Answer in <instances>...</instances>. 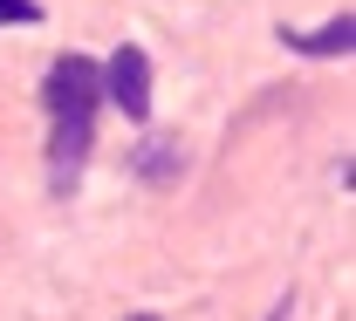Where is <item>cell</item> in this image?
Masks as SVG:
<instances>
[{
  "label": "cell",
  "mask_w": 356,
  "mask_h": 321,
  "mask_svg": "<svg viewBox=\"0 0 356 321\" xmlns=\"http://www.w3.org/2000/svg\"><path fill=\"white\" fill-rule=\"evenodd\" d=\"M96 96H103V76L89 55H62L42 83V103L55 123H96Z\"/></svg>",
  "instance_id": "cell-1"
},
{
  "label": "cell",
  "mask_w": 356,
  "mask_h": 321,
  "mask_svg": "<svg viewBox=\"0 0 356 321\" xmlns=\"http://www.w3.org/2000/svg\"><path fill=\"white\" fill-rule=\"evenodd\" d=\"M96 76H103V96H110L131 123H144V116H151V62H144V48L124 42L117 55H110V69H96Z\"/></svg>",
  "instance_id": "cell-2"
},
{
  "label": "cell",
  "mask_w": 356,
  "mask_h": 321,
  "mask_svg": "<svg viewBox=\"0 0 356 321\" xmlns=\"http://www.w3.org/2000/svg\"><path fill=\"white\" fill-rule=\"evenodd\" d=\"M89 144H96V123H55V144H48V184H55V198L76 191V178L89 164Z\"/></svg>",
  "instance_id": "cell-3"
},
{
  "label": "cell",
  "mask_w": 356,
  "mask_h": 321,
  "mask_svg": "<svg viewBox=\"0 0 356 321\" xmlns=\"http://www.w3.org/2000/svg\"><path fill=\"white\" fill-rule=\"evenodd\" d=\"M281 42L302 48V55H350L356 21H350V14H336V21H322V28H281Z\"/></svg>",
  "instance_id": "cell-4"
},
{
  "label": "cell",
  "mask_w": 356,
  "mask_h": 321,
  "mask_svg": "<svg viewBox=\"0 0 356 321\" xmlns=\"http://www.w3.org/2000/svg\"><path fill=\"white\" fill-rule=\"evenodd\" d=\"M131 171H137L144 184H172L178 171H185V150H178L172 137H144V144L131 150Z\"/></svg>",
  "instance_id": "cell-5"
},
{
  "label": "cell",
  "mask_w": 356,
  "mask_h": 321,
  "mask_svg": "<svg viewBox=\"0 0 356 321\" xmlns=\"http://www.w3.org/2000/svg\"><path fill=\"white\" fill-rule=\"evenodd\" d=\"M7 21H42V0H0V28Z\"/></svg>",
  "instance_id": "cell-6"
},
{
  "label": "cell",
  "mask_w": 356,
  "mask_h": 321,
  "mask_svg": "<svg viewBox=\"0 0 356 321\" xmlns=\"http://www.w3.org/2000/svg\"><path fill=\"white\" fill-rule=\"evenodd\" d=\"M288 308H295V301H274V315H267V321H288Z\"/></svg>",
  "instance_id": "cell-7"
},
{
  "label": "cell",
  "mask_w": 356,
  "mask_h": 321,
  "mask_svg": "<svg viewBox=\"0 0 356 321\" xmlns=\"http://www.w3.org/2000/svg\"><path fill=\"white\" fill-rule=\"evenodd\" d=\"M131 321H158V315H131Z\"/></svg>",
  "instance_id": "cell-8"
}]
</instances>
